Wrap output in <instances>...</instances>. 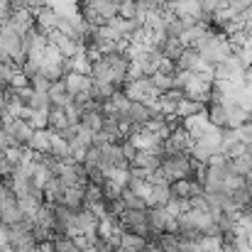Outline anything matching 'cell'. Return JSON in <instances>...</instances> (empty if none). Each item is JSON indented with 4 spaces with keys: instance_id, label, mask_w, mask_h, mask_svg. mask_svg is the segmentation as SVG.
<instances>
[{
    "instance_id": "cell-16",
    "label": "cell",
    "mask_w": 252,
    "mask_h": 252,
    "mask_svg": "<svg viewBox=\"0 0 252 252\" xmlns=\"http://www.w3.org/2000/svg\"><path fill=\"white\" fill-rule=\"evenodd\" d=\"M147 248V240L130 233V230H123L120 233V240H118V252H145Z\"/></svg>"
},
{
    "instance_id": "cell-4",
    "label": "cell",
    "mask_w": 252,
    "mask_h": 252,
    "mask_svg": "<svg viewBox=\"0 0 252 252\" xmlns=\"http://www.w3.org/2000/svg\"><path fill=\"white\" fill-rule=\"evenodd\" d=\"M125 95L130 100H140V103H150L152 98H159V91L152 86L150 76H140V79H132V81H125L123 86Z\"/></svg>"
},
{
    "instance_id": "cell-18",
    "label": "cell",
    "mask_w": 252,
    "mask_h": 252,
    "mask_svg": "<svg viewBox=\"0 0 252 252\" xmlns=\"http://www.w3.org/2000/svg\"><path fill=\"white\" fill-rule=\"evenodd\" d=\"M147 120H150L147 105L140 103V100H130V108H127V123H130L132 127H142Z\"/></svg>"
},
{
    "instance_id": "cell-6",
    "label": "cell",
    "mask_w": 252,
    "mask_h": 252,
    "mask_svg": "<svg viewBox=\"0 0 252 252\" xmlns=\"http://www.w3.org/2000/svg\"><path fill=\"white\" fill-rule=\"evenodd\" d=\"M47 42L54 44V47L62 52V57H74V54L81 49L69 34H64V32H59V30H49V32H47Z\"/></svg>"
},
{
    "instance_id": "cell-28",
    "label": "cell",
    "mask_w": 252,
    "mask_h": 252,
    "mask_svg": "<svg viewBox=\"0 0 252 252\" xmlns=\"http://www.w3.org/2000/svg\"><path fill=\"white\" fill-rule=\"evenodd\" d=\"M152 243H155V245H159L164 252H179V248H181V240H179V235H176V233H159Z\"/></svg>"
},
{
    "instance_id": "cell-8",
    "label": "cell",
    "mask_w": 252,
    "mask_h": 252,
    "mask_svg": "<svg viewBox=\"0 0 252 252\" xmlns=\"http://www.w3.org/2000/svg\"><path fill=\"white\" fill-rule=\"evenodd\" d=\"M25 216H22V211H20V206H17V196L15 193H10V196H5L2 201H0V220L5 223V225H12V223H17V220H22Z\"/></svg>"
},
{
    "instance_id": "cell-42",
    "label": "cell",
    "mask_w": 252,
    "mask_h": 252,
    "mask_svg": "<svg viewBox=\"0 0 252 252\" xmlns=\"http://www.w3.org/2000/svg\"><path fill=\"white\" fill-rule=\"evenodd\" d=\"M235 132H238V137H240V142H252V125H250V120L248 123H243V125H238L235 127Z\"/></svg>"
},
{
    "instance_id": "cell-12",
    "label": "cell",
    "mask_w": 252,
    "mask_h": 252,
    "mask_svg": "<svg viewBox=\"0 0 252 252\" xmlns=\"http://www.w3.org/2000/svg\"><path fill=\"white\" fill-rule=\"evenodd\" d=\"M169 186H171V196L174 198H191V196L203 193V186L198 181H193V179H176Z\"/></svg>"
},
{
    "instance_id": "cell-17",
    "label": "cell",
    "mask_w": 252,
    "mask_h": 252,
    "mask_svg": "<svg viewBox=\"0 0 252 252\" xmlns=\"http://www.w3.org/2000/svg\"><path fill=\"white\" fill-rule=\"evenodd\" d=\"M198 62H201L198 49H196V47H184L181 54H179V59H176L174 64H176V69H181V71H193Z\"/></svg>"
},
{
    "instance_id": "cell-13",
    "label": "cell",
    "mask_w": 252,
    "mask_h": 252,
    "mask_svg": "<svg viewBox=\"0 0 252 252\" xmlns=\"http://www.w3.org/2000/svg\"><path fill=\"white\" fill-rule=\"evenodd\" d=\"M64 86H66V91L71 93V95H76V93H88L91 95V88H93V79L91 76H81V74H76V71H69V74H64Z\"/></svg>"
},
{
    "instance_id": "cell-35",
    "label": "cell",
    "mask_w": 252,
    "mask_h": 252,
    "mask_svg": "<svg viewBox=\"0 0 252 252\" xmlns=\"http://www.w3.org/2000/svg\"><path fill=\"white\" fill-rule=\"evenodd\" d=\"M120 198H123L125 208H135V211H145V208H147V201H145V198H140L137 193H132L130 189H123Z\"/></svg>"
},
{
    "instance_id": "cell-45",
    "label": "cell",
    "mask_w": 252,
    "mask_h": 252,
    "mask_svg": "<svg viewBox=\"0 0 252 252\" xmlns=\"http://www.w3.org/2000/svg\"><path fill=\"white\" fill-rule=\"evenodd\" d=\"M10 12H12V7H10V2L7 0H0V25L10 17Z\"/></svg>"
},
{
    "instance_id": "cell-37",
    "label": "cell",
    "mask_w": 252,
    "mask_h": 252,
    "mask_svg": "<svg viewBox=\"0 0 252 252\" xmlns=\"http://www.w3.org/2000/svg\"><path fill=\"white\" fill-rule=\"evenodd\" d=\"M105 176L110 179V181H115L118 186H127V181H130V167H115V169H108L105 171Z\"/></svg>"
},
{
    "instance_id": "cell-10",
    "label": "cell",
    "mask_w": 252,
    "mask_h": 252,
    "mask_svg": "<svg viewBox=\"0 0 252 252\" xmlns=\"http://www.w3.org/2000/svg\"><path fill=\"white\" fill-rule=\"evenodd\" d=\"M5 130L12 135L15 145H25V147H27V142H30L32 132H34L32 123H27V120H22V118H15L10 125H5Z\"/></svg>"
},
{
    "instance_id": "cell-23",
    "label": "cell",
    "mask_w": 252,
    "mask_h": 252,
    "mask_svg": "<svg viewBox=\"0 0 252 252\" xmlns=\"http://www.w3.org/2000/svg\"><path fill=\"white\" fill-rule=\"evenodd\" d=\"M171 186L169 184H152V196L147 201V206H167L171 201Z\"/></svg>"
},
{
    "instance_id": "cell-1",
    "label": "cell",
    "mask_w": 252,
    "mask_h": 252,
    "mask_svg": "<svg viewBox=\"0 0 252 252\" xmlns=\"http://www.w3.org/2000/svg\"><path fill=\"white\" fill-rule=\"evenodd\" d=\"M196 49H198V54H201V59L203 62H208V64H220V62H225L230 54H233V49H230V42H228V37L220 32V30H213V27H208V32L193 44Z\"/></svg>"
},
{
    "instance_id": "cell-52",
    "label": "cell",
    "mask_w": 252,
    "mask_h": 252,
    "mask_svg": "<svg viewBox=\"0 0 252 252\" xmlns=\"http://www.w3.org/2000/svg\"><path fill=\"white\" fill-rule=\"evenodd\" d=\"M2 174H5V169H2V162H0V176H2Z\"/></svg>"
},
{
    "instance_id": "cell-22",
    "label": "cell",
    "mask_w": 252,
    "mask_h": 252,
    "mask_svg": "<svg viewBox=\"0 0 252 252\" xmlns=\"http://www.w3.org/2000/svg\"><path fill=\"white\" fill-rule=\"evenodd\" d=\"M49 93V100H52V105H59V108H64L66 103H71V93L66 91V86H64V81L59 79V81H54L52 84V88L47 91Z\"/></svg>"
},
{
    "instance_id": "cell-39",
    "label": "cell",
    "mask_w": 252,
    "mask_h": 252,
    "mask_svg": "<svg viewBox=\"0 0 252 252\" xmlns=\"http://www.w3.org/2000/svg\"><path fill=\"white\" fill-rule=\"evenodd\" d=\"M118 15L125 17V20H135V15H137V2H135V0H120Z\"/></svg>"
},
{
    "instance_id": "cell-47",
    "label": "cell",
    "mask_w": 252,
    "mask_h": 252,
    "mask_svg": "<svg viewBox=\"0 0 252 252\" xmlns=\"http://www.w3.org/2000/svg\"><path fill=\"white\" fill-rule=\"evenodd\" d=\"M95 245H98V252H118L115 248H110V245H108V243H103V240H98Z\"/></svg>"
},
{
    "instance_id": "cell-9",
    "label": "cell",
    "mask_w": 252,
    "mask_h": 252,
    "mask_svg": "<svg viewBox=\"0 0 252 252\" xmlns=\"http://www.w3.org/2000/svg\"><path fill=\"white\" fill-rule=\"evenodd\" d=\"M181 125H184V130L191 135V140H198L206 130H208V115H206V110L203 113H196V115H189V118H181Z\"/></svg>"
},
{
    "instance_id": "cell-53",
    "label": "cell",
    "mask_w": 252,
    "mask_h": 252,
    "mask_svg": "<svg viewBox=\"0 0 252 252\" xmlns=\"http://www.w3.org/2000/svg\"><path fill=\"white\" fill-rule=\"evenodd\" d=\"M250 125H252V115H250Z\"/></svg>"
},
{
    "instance_id": "cell-21",
    "label": "cell",
    "mask_w": 252,
    "mask_h": 252,
    "mask_svg": "<svg viewBox=\"0 0 252 252\" xmlns=\"http://www.w3.org/2000/svg\"><path fill=\"white\" fill-rule=\"evenodd\" d=\"M84 189H86V184H81V186H69V189H64V196H62V201H64L69 208H74V211L84 208V206H86Z\"/></svg>"
},
{
    "instance_id": "cell-11",
    "label": "cell",
    "mask_w": 252,
    "mask_h": 252,
    "mask_svg": "<svg viewBox=\"0 0 252 252\" xmlns=\"http://www.w3.org/2000/svg\"><path fill=\"white\" fill-rule=\"evenodd\" d=\"M52 137H54V130H49V127L34 130L32 137H30V142H27V147H30L34 155H47V152L52 150Z\"/></svg>"
},
{
    "instance_id": "cell-49",
    "label": "cell",
    "mask_w": 252,
    "mask_h": 252,
    "mask_svg": "<svg viewBox=\"0 0 252 252\" xmlns=\"http://www.w3.org/2000/svg\"><path fill=\"white\" fill-rule=\"evenodd\" d=\"M245 84L252 86V66H248V69H245Z\"/></svg>"
},
{
    "instance_id": "cell-19",
    "label": "cell",
    "mask_w": 252,
    "mask_h": 252,
    "mask_svg": "<svg viewBox=\"0 0 252 252\" xmlns=\"http://www.w3.org/2000/svg\"><path fill=\"white\" fill-rule=\"evenodd\" d=\"M69 125H71V123H69V118H66L64 108L52 105V108L47 110V127H49V130L59 132V130H64V127H69Z\"/></svg>"
},
{
    "instance_id": "cell-43",
    "label": "cell",
    "mask_w": 252,
    "mask_h": 252,
    "mask_svg": "<svg viewBox=\"0 0 252 252\" xmlns=\"http://www.w3.org/2000/svg\"><path fill=\"white\" fill-rule=\"evenodd\" d=\"M30 123H32V127H34V130H42V127H47V110H34Z\"/></svg>"
},
{
    "instance_id": "cell-2",
    "label": "cell",
    "mask_w": 252,
    "mask_h": 252,
    "mask_svg": "<svg viewBox=\"0 0 252 252\" xmlns=\"http://www.w3.org/2000/svg\"><path fill=\"white\" fill-rule=\"evenodd\" d=\"M120 220H123V228H125V230H130V233L145 238L147 243H152V240L157 238V233H155V230L150 228V223H147V208H145V211L125 208V211L120 213Z\"/></svg>"
},
{
    "instance_id": "cell-32",
    "label": "cell",
    "mask_w": 252,
    "mask_h": 252,
    "mask_svg": "<svg viewBox=\"0 0 252 252\" xmlns=\"http://www.w3.org/2000/svg\"><path fill=\"white\" fill-rule=\"evenodd\" d=\"M27 105H30L32 110H49V108H52L49 93H44V91H34V88H32V95H30Z\"/></svg>"
},
{
    "instance_id": "cell-5",
    "label": "cell",
    "mask_w": 252,
    "mask_h": 252,
    "mask_svg": "<svg viewBox=\"0 0 252 252\" xmlns=\"http://www.w3.org/2000/svg\"><path fill=\"white\" fill-rule=\"evenodd\" d=\"M98 167L103 171L108 169H115V167H130L123 157V150H120V142H110V145H100V162Z\"/></svg>"
},
{
    "instance_id": "cell-29",
    "label": "cell",
    "mask_w": 252,
    "mask_h": 252,
    "mask_svg": "<svg viewBox=\"0 0 252 252\" xmlns=\"http://www.w3.org/2000/svg\"><path fill=\"white\" fill-rule=\"evenodd\" d=\"M228 196H230V198H233V201H235V203H238L243 211H245V208H248V206L252 203V186H250V184H243V186L233 189Z\"/></svg>"
},
{
    "instance_id": "cell-33",
    "label": "cell",
    "mask_w": 252,
    "mask_h": 252,
    "mask_svg": "<svg viewBox=\"0 0 252 252\" xmlns=\"http://www.w3.org/2000/svg\"><path fill=\"white\" fill-rule=\"evenodd\" d=\"M120 193H123V186H118L115 181L105 179V181L100 184V196H103V203H110V201L120 198Z\"/></svg>"
},
{
    "instance_id": "cell-7",
    "label": "cell",
    "mask_w": 252,
    "mask_h": 252,
    "mask_svg": "<svg viewBox=\"0 0 252 252\" xmlns=\"http://www.w3.org/2000/svg\"><path fill=\"white\" fill-rule=\"evenodd\" d=\"M32 12H34V27H37L42 34H47L49 30H57L59 12H57L54 7L44 5V7H39V10H32Z\"/></svg>"
},
{
    "instance_id": "cell-30",
    "label": "cell",
    "mask_w": 252,
    "mask_h": 252,
    "mask_svg": "<svg viewBox=\"0 0 252 252\" xmlns=\"http://www.w3.org/2000/svg\"><path fill=\"white\" fill-rule=\"evenodd\" d=\"M71 71H76V74H81V76H91V59L86 57L84 47L71 57Z\"/></svg>"
},
{
    "instance_id": "cell-44",
    "label": "cell",
    "mask_w": 252,
    "mask_h": 252,
    "mask_svg": "<svg viewBox=\"0 0 252 252\" xmlns=\"http://www.w3.org/2000/svg\"><path fill=\"white\" fill-rule=\"evenodd\" d=\"M230 252H252V248L248 245V238H235L230 243Z\"/></svg>"
},
{
    "instance_id": "cell-50",
    "label": "cell",
    "mask_w": 252,
    "mask_h": 252,
    "mask_svg": "<svg viewBox=\"0 0 252 252\" xmlns=\"http://www.w3.org/2000/svg\"><path fill=\"white\" fill-rule=\"evenodd\" d=\"M248 245H250V248H252V230H250V233H248Z\"/></svg>"
},
{
    "instance_id": "cell-15",
    "label": "cell",
    "mask_w": 252,
    "mask_h": 252,
    "mask_svg": "<svg viewBox=\"0 0 252 252\" xmlns=\"http://www.w3.org/2000/svg\"><path fill=\"white\" fill-rule=\"evenodd\" d=\"M130 167H140L145 171H157L162 167V157L157 152H150V150H137L135 159L130 162Z\"/></svg>"
},
{
    "instance_id": "cell-27",
    "label": "cell",
    "mask_w": 252,
    "mask_h": 252,
    "mask_svg": "<svg viewBox=\"0 0 252 252\" xmlns=\"http://www.w3.org/2000/svg\"><path fill=\"white\" fill-rule=\"evenodd\" d=\"M225 110H228V127H238V125H243V123H248V120H250V113H248V110H243L238 103L225 105Z\"/></svg>"
},
{
    "instance_id": "cell-41",
    "label": "cell",
    "mask_w": 252,
    "mask_h": 252,
    "mask_svg": "<svg viewBox=\"0 0 252 252\" xmlns=\"http://www.w3.org/2000/svg\"><path fill=\"white\" fill-rule=\"evenodd\" d=\"M30 86H32L34 91H44V93H47V91L52 88V81H49L47 76H42V74L37 71L34 76H30Z\"/></svg>"
},
{
    "instance_id": "cell-3",
    "label": "cell",
    "mask_w": 252,
    "mask_h": 252,
    "mask_svg": "<svg viewBox=\"0 0 252 252\" xmlns=\"http://www.w3.org/2000/svg\"><path fill=\"white\" fill-rule=\"evenodd\" d=\"M159 171L164 174V179L169 184L176 181V179H189V174H191V157L189 155H167V157H162Z\"/></svg>"
},
{
    "instance_id": "cell-34",
    "label": "cell",
    "mask_w": 252,
    "mask_h": 252,
    "mask_svg": "<svg viewBox=\"0 0 252 252\" xmlns=\"http://www.w3.org/2000/svg\"><path fill=\"white\" fill-rule=\"evenodd\" d=\"M159 49H162V54H164L167 59L176 62V59H179V54H181V49H184V44H181L176 37H167V39H164V44H162Z\"/></svg>"
},
{
    "instance_id": "cell-46",
    "label": "cell",
    "mask_w": 252,
    "mask_h": 252,
    "mask_svg": "<svg viewBox=\"0 0 252 252\" xmlns=\"http://www.w3.org/2000/svg\"><path fill=\"white\" fill-rule=\"evenodd\" d=\"M12 10H30V0H7Z\"/></svg>"
},
{
    "instance_id": "cell-14",
    "label": "cell",
    "mask_w": 252,
    "mask_h": 252,
    "mask_svg": "<svg viewBox=\"0 0 252 252\" xmlns=\"http://www.w3.org/2000/svg\"><path fill=\"white\" fill-rule=\"evenodd\" d=\"M169 218H174V216H169L164 206H147V223H150V228H152L157 235L164 233Z\"/></svg>"
},
{
    "instance_id": "cell-20",
    "label": "cell",
    "mask_w": 252,
    "mask_h": 252,
    "mask_svg": "<svg viewBox=\"0 0 252 252\" xmlns=\"http://www.w3.org/2000/svg\"><path fill=\"white\" fill-rule=\"evenodd\" d=\"M206 115H208V123L216 125V127H228V110L223 103H208L206 105Z\"/></svg>"
},
{
    "instance_id": "cell-31",
    "label": "cell",
    "mask_w": 252,
    "mask_h": 252,
    "mask_svg": "<svg viewBox=\"0 0 252 252\" xmlns=\"http://www.w3.org/2000/svg\"><path fill=\"white\" fill-rule=\"evenodd\" d=\"M235 103L243 108V110H248L252 115V86L250 84H240L238 86V91H235Z\"/></svg>"
},
{
    "instance_id": "cell-38",
    "label": "cell",
    "mask_w": 252,
    "mask_h": 252,
    "mask_svg": "<svg viewBox=\"0 0 252 252\" xmlns=\"http://www.w3.org/2000/svg\"><path fill=\"white\" fill-rule=\"evenodd\" d=\"M230 49H233V57L240 62V66H243V69L252 66V47H250V44H243V47H230Z\"/></svg>"
},
{
    "instance_id": "cell-24",
    "label": "cell",
    "mask_w": 252,
    "mask_h": 252,
    "mask_svg": "<svg viewBox=\"0 0 252 252\" xmlns=\"http://www.w3.org/2000/svg\"><path fill=\"white\" fill-rule=\"evenodd\" d=\"M42 193H44V201H49V203H59L62 196H64V186H62V181H59L57 176H52V179L42 186Z\"/></svg>"
},
{
    "instance_id": "cell-48",
    "label": "cell",
    "mask_w": 252,
    "mask_h": 252,
    "mask_svg": "<svg viewBox=\"0 0 252 252\" xmlns=\"http://www.w3.org/2000/svg\"><path fill=\"white\" fill-rule=\"evenodd\" d=\"M147 252H164L159 245H155V243H147Z\"/></svg>"
},
{
    "instance_id": "cell-36",
    "label": "cell",
    "mask_w": 252,
    "mask_h": 252,
    "mask_svg": "<svg viewBox=\"0 0 252 252\" xmlns=\"http://www.w3.org/2000/svg\"><path fill=\"white\" fill-rule=\"evenodd\" d=\"M150 79H152V86L159 91V95H162L164 91H169V88H174V74H162V71H155Z\"/></svg>"
},
{
    "instance_id": "cell-26",
    "label": "cell",
    "mask_w": 252,
    "mask_h": 252,
    "mask_svg": "<svg viewBox=\"0 0 252 252\" xmlns=\"http://www.w3.org/2000/svg\"><path fill=\"white\" fill-rule=\"evenodd\" d=\"M118 88L113 84H108V81H93V88H91V98L95 100V103H105L113 93H115Z\"/></svg>"
},
{
    "instance_id": "cell-25",
    "label": "cell",
    "mask_w": 252,
    "mask_h": 252,
    "mask_svg": "<svg viewBox=\"0 0 252 252\" xmlns=\"http://www.w3.org/2000/svg\"><path fill=\"white\" fill-rule=\"evenodd\" d=\"M203 110H206V103H198V100H191V98H181L176 103L179 118H189V115H196V113H203Z\"/></svg>"
},
{
    "instance_id": "cell-51",
    "label": "cell",
    "mask_w": 252,
    "mask_h": 252,
    "mask_svg": "<svg viewBox=\"0 0 252 252\" xmlns=\"http://www.w3.org/2000/svg\"><path fill=\"white\" fill-rule=\"evenodd\" d=\"M245 211H248V213H250V216H252V203H250V206H248V208H245Z\"/></svg>"
},
{
    "instance_id": "cell-54",
    "label": "cell",
    "mask_w": 252,
    "mask_h": 252,
    "mask_svg": "<svg viewBox=\"0 0 252 252\" xmlns=\"http://www.w3.org/2000/svg\"><path fill=\"white\" fill-rule=\"evenodd\" d=\"M0 252H2V250H0Z\"/></svg>"
},
{
    "instance_id": "cell-40",
    "label": "cell",
    "mask_w": 252,
    "mask_h": 252,
    "mask_svg": "<svg viewBox=\"0 0 252 252\" xmlns=\"http://www.w3.org/2000/svg\"><path fill=\"white\" fill-rule=\"evenodd\" d=\"M198 5H201L203 17H206V20H208V25H211V15H213L220 5H225V0H198Z\"/></svg>"
}]
</instances>
